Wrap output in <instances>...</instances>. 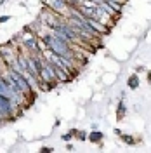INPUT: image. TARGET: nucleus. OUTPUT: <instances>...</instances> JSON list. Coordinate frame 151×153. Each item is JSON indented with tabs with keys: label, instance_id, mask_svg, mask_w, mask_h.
Instances as JSON below:
<instances>
[{
	"label": "nucleus",
	"instance_id": "obj_2",
	"mask_svg": "<svg viewBox=\"0 0 151 153\" xmlns=\"http://www.w3.org/2000/svg\"><path fill=\"white\" fill-rule=\"evenodd\" d=\"M125 117H127V106H125V103L120 99L118 105H116V122H123Z\"/></svg>",
	"mask_w": 151,
	"mask_h": 153
},
{
	"label": "nucleus",
	"instance_id": "obj_5",
	"mask_svg": "<svg viewBox=\"0 0 151 153\" xmlns=\"http://www.w3.org/2000/svg\"><path fill=\"white\" fill-rule=\"evenodd\" d=\"M115 78H116L115 75H106V76H104V82H106V84H113Z\"/></svg>",
	"mask_w": 151,
	"mask_h": 153
},
{
	"label": "nucleus",
	"instance_id": "obj_8",
	"mask_svg": "<svg viewBox=\"0 0 151 153\" xmlns=\"http://www.w3.org/2000/svg\"><path fill=\"white\" fill-rule=\"evenodd\" d=\"M146 78H148V82L151 84V71H148V75H146Z\"/></svg>",
	"mask_w": 151,
	"mask_h": 153
},
{
	"label": "nucleus",
	"instance_id": "obj_3",
	"mask_svg": "<svg viewBox=\"0 0 151 153\" xmlns=\"http://www.w3.org/2000/svg\"><path fill=\"white\" fill-rule=\"evenodd\" d=\"M127 85H129V89L130 91H135L137 87H139V73L135 71V73H132V75L127 78Z\"/></svg>",
	"mask_w": 151,
	"mask_h": 153
},
{
	"label": "nucleus",
	"instance_id": "obj_6",
	"mask_svg": "<svg viewBox=\"0 0 151 153\" xmlns=\"http://www.w3.org/2000/svg\"><path fill=\"white\" fill-rule=\"evenodd\" d=\"M10 19V16H2V18H0V23H5V21H9Z\"/></svg>",
	"mask_w": 151,
	"mask_h": 153
},
{
	"label": "nucleus",
	"instance_id": "obj_4",
	"mask_svg": "<svg viewBox=\"0 0 151 153\" xmlns=\"http://www.w3.org/2000/svg\"><path fill=\"white\" fill-rule=\"evenodd\" d=\"M71 132H73V137H75L76 141H87V134L84 131H80V129H71Z\"/></svg>",
	"mask_w": 151,
	"mask_h": 153
},
{
	"label": "nucleus",
	"instance_id": "obj_1",
	"mask_svg": "<svg viewBox=\"0 0 151 153\" xmlns=\"http://www.w3.org/2000/svg\"><path fill=\"white\" fill-rule=\"evenodd\" d=\"M87 141H90V143H95V144H103L104 141V134L101 131H92V132L87 134Z\"/></svg>",
	"mask_w": 151,
	"mask_h": 153
},
{
	"label": "nucleus",
	"instance_id": "obj_7",
	"mask_svg": "<svg viewBox=\"0 0 151 153\" xmlns=\"http://www.w3.org/2000/svg\"><path fill=\"white\" fill-rule=\"evenodd\" d=\"M142 70H144V66H135V71H137V73H141Z\"/></svg>",
	"mask_w": 151,
	"mask_h": 153
}]
</instances>
